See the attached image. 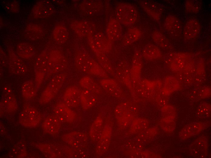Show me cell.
Instances as JSON below:
<instances>
[{"label": "cell", "mask_w": 211, "mask_h": 158, "mask_svg": "<svg viewBox=\"0 0 211 158\" xmlns=\"http://www.w3.org/2000/svg\"><path fill=\"white\" fill-rule=\"evenodd\" d=\"M116 16L120 23L129 26L133 25L136 21L137 11L132 5L121 3L116 7Z\"/></svg>", "instance_id": "obj_1"}, {"label": "cell", "mask_w": 211, "mask_h": 158, "mask_svg": "<svg viewBox=\"0 0 211 158\" xmlns=\"http://www.w3.org/2000/svg\"><path fill=\"white\" fill-rule=\"evenodd\" d=\"M65 77V74L61 73L52 78L48 85L41 94V103H47L55 97L62 87Z\"/></svg>", "instance_id": "obj_2"}, {"label": "cell", "mask_w": 211, "mask_h": 158, "mask_svg": "<svg viewBox=\"0 0 211 158\" xmlns=\"http://www.w3.org/2000/svg\"><path fill=\"white\" fill-rule=\"evenodd\" d=\"M76 63L80 70L89 74L103 77L107 76L104 71L94 61L89 59L86 54H79Z\"/></svg>", "instance_id": "obj_3"}, {"label": "cell", "mask_w": 211, "mask_h": 158, "mask_svg": "<svg viewBox=\"0 0 211 158\" xmlns=\"http://www.w3.org/2000/svg\"><path fill=\"white\" fill-rule=\"evenodd\" d=\"M42 119V116L37 110L29 105L25 106L21 112L19 122L23 126L27 128L37 126Z\"/></svg>", "instance_id": "obj_4"}, {"label": "cell", "mask_w": 211, "mask_h": 158, "mask_svg": "<svg viewBox=\"0 0 211 158\" xmlns=\"http://www.w3.org/2000/svg\"><path fill=\"white\" fill-rule=\"evenodd\" d=\"M66 62L62 53L58 50H53L49 55L48 70L47 74L58 73L65 68Z\"/></svg>", "instance_id": "obj_5"}, {"label": "cell", "mask_w": 211, "mask_h": 158, "mask_svg": "<svg viewBox=\"0 0 211 158\" xmlns=\"http://www.w3.org/2000/svg\"><path fill=\"white\" fill-rule=\"evenodd\" d=\"M49 55L41 53L37 58L35 66V84L38 89L42 83L47 73Z\"/></svg>", "instance_id": "obj_6"}, {"label": "cell", "mask_w": 211, "mask_h": 158, "mask_svg": "<svg viewBox=\"0 0 211 158\" xmlns=\"http://www.w3.org/2000/svg\"><path fill=\"white\" fill-rule=\"evenodd\" d=\"M209 122H195L187 124L179 132L180 139H186L199 134L202 131L209 127Z\"/></svg>", "instance_id": "obj_7"}, {"label": "cell", "mask_w": 211, "mask_h": 158, "mask_svg": "<svg viewBox=\"0 0 211 158\" xmlns=\"http://www.w3.org/2000/svg\"><path fill=\"white\" fill-rule=\"evenodd\" d=\"M189 149L190 153L193 157H206L208 150L207 139L203 136L199 137L191 144Z\"/></svg>", "instance_id": "obj_8"}, {"label": "cell", "mask_w": 211, "mask_h": 158, "mask_svg": "<svg viewBox=\"0 0 211 158\" xmlns=\"http://www.w3.org/2000/svg\"><path fill=\"white\" fill-rule=\"evenodd\" d=\"M55 115L61 122H71L75 120V115L74 112L65 103L56 105L53 108Z\"/></svg>", "instance_id": "obj_9"}, {"label": "cell", "mask_w": 211, "mask_h": 158, "mask_svg": "<svg viewBox=\"0 0 211 158\" xmlns=\"http://www.w3.org/2000/svg\"><path fill=\"white\" fill-rule=\"evenodd\" d=\"M86 134L83 132H74L64 135L62 139L66 143L77 148H82L85 145L87 138Z\"/></svg>", "instance_id": "obj_10"}, {"label": "cell", "mask_w": 211, "mask_h": 158, "mask_svg": "<svg viewBox=\"0 0 211 158\" xmlns=\"http://www.w3.org/2000/svg\"><path fill=\"white\" fill-rule=\"evenodd\" d=\"M164 27L168 33L174 37L179 36L182 32V26L178 18L173 15L167 16L164 21Z\"/></svg>", "instance_id": "obj_11"}, {"label": "cell", "mask_w": 211, "mask_h": 158, "mask_svg": "<svg viewBox=\"0 0 211 158\" xmlns=\"http://www.w3.org/2000/svg\"><path fill=\"white\" fill-rule=\"evenodd\" d=\"M9 64L10 71L12 74H24L27 71L24 63L12 51L9 53Z\"/></svg>", "instance_id": "obj_12"}, {"label": "cell", "mask_w": 211, "mask_h": 158, "mask_svg": "<svg viewBox=\"0 0 211 158\" xmlns=\"http://www.w3.org/2000/svg\"><path fill=\"white\" fill-rule=\"evenodd\" d=\"M200 25L196 19H191L185 24L184 29V36L186 40H191L196 38L199 34Z\"/></svg>", "instance_id": "obj_13"}, {"label": "cell", "mask_w": 211, "mask_h": 158, "mask_svg": "<svg viewBox=\"0 0 211 158\" xmlns=\"http://www.w3.org/2000/svg\"><path fill=\"white\" fill-rule=\"evenodd\" d=\"M80 92L75 87H71L68 88L64 95V103L70 108L76 107L80 103Z\"/></svg>", "instance_id": "obj_14"}, {"label": "cell", "mask_w": 211, "mask_h": 158, "mask_svg": "<svg viewBox=\"0 0 211 158\" xmlns=\"http://www.w3.org/2000/svg\"><path fill=\"white\" fill-rule=\"evenodd\" d=\"M61 122L55 115L47 117L42 124L43 129L46 132L51 135H56L59 131Z\"/></svg>", "instance_id": "obj_15"}, {"label": "cell", "mask_w": 211, "mask_h": 158, "mask_svg": "<svg viewBox=\"0 0 211 158\" xmlns=\"http://www.w3.org/2000/svg\"><path fill=\"white\" fill-rule=\"evenodd\" d=\"M106 31L108 37L112 40H118L122 38V27L120 23L116 19H112L109 21Z\"/></svg>", "instance_id": "obj_16"}, {"label": "cell", "mask_w": 211, "mask_h": 158, "mask_svg": "<svg viewBox=\"0 0 211 158\" xmlns=\"http://www.w3.org/2000/svg\"><path fill=\"white\" fill-rule=\"evenodd\" d=\"M17 108L18 103L16 98L9 93L6 94L0 102V110L2 113L13 112L16 110Z\"/></svg>", "instance_id": "obj_17"}, {"label": "cell", "mask_w": 211, "mask_h": 158, "mask_svg": "<svg viewBox=\"0 0 211 158\" xmlns=\"http://www.w3.org/2000/svg\"><path fill=\"white\" fill-rule=\"evenodd\" d=\"M51 9L50 6L47 1H39L35 5L32 9L33 14L35 18H43L50 14Z\"/></svg>", "instance_id": "obj_18"}, {"label": "cell", "mask_w": 211, "mask_h": 158, "mask_svg": "<svg viewBox=\"0 0 211 158\" xmlns=\"http://www.w3.org/2000/svg\"><path fill=\"white\" fill-rule=\"evenodd\" d=\"M141 5L145 11L154 20L157 21L160 19L161 11L157 4L151 1H142Z\"/></svg>", "instance_id": "obj_19"}, {"label": "cell", "mask_w": 211, "mask_h": 158, "mask_svg": "<svg viewBox=\"0 0 211 158\" xmlns=\"http://www.w3.org/2000/svg\"><path fill=\"white\" fill-rule=\"evenodd\" d=\"M95 98L92 92L86 89L81 91L80 103L84 109L90 108L95 104Z\"/></svg>", "instance_id": "obj_20"}, {"label": "cell", "mask_w": 211, "mask_h": 158, "mask_svg": "<svg viewBox=\"0 0 211 158\" xmlns=\"http://www.w3.org/2000/svg\"><path fill=\"white\" fill-rule=\"evenodd\" d=\"M38 90L35 83L32 81H28L23 84L21 91L23 97L27 99L33 98Z\"/></svg>", "instance_id": "obj_21"}, {"label": "cell", "mask_w": 211, "mask_h": 158, "mask_svg": "<svg viewBox=\"0 0 211 158\" xmlns=\"http://www.w3.org/2000/svg\"><path fill=\"white\" fill-rule=\"evenodd\" d=\"M142 54L145 58L149 60H152L160 57L161 55L159 49L153 44L149 43L144 48Z\"/></svg>", "instance_id": "obj_22"}, {"label": "cell", "mask_w": 211, "mask_h": 158, "mask_svg": "<svg viewBox=\"0 0 211 158\" xmlns=\"http://www.w3.org/2000/svg\"><path fill=\"white\" fill-rule=\"evenodd\" d=\"M17 52L18 56L22 58H31L34 53V49L30 44L26 43H19L17 46Z\"/></svg>", "instance_id": "obj_23"}, {"label": "cell", "mask_w": 211, "mask_h": 158, "mask_svg": "<svg viewBox=\"0 0 211 158\" xmlns=\"http://www.w3.org/2000/svg\"><path fill=\"white\" fill-rule=\"evenodd\" d=\"M53 34L55 40L60 43L65 42L68 38V31L65 27L62 26H56L54 29Z\"/></svg>", "instance_id": "obj_24"}, {"label": "cell", "mask_w": 211, "mask_h": 158, "mask_svg": "<svg viewBox=\"0 0 211 158\" xmlns=\"http://www.w3.org/2000/svg\"><path fill=\"white\" fill-rule=\"evenodd\" d=\"M141 35L140 30L136 28H131L128 29L123 37L124 45L131 44L137 40Z\"/></svg>", "instance_id": "obj_25"}, {"label": "cell", "mask_w": 211, "mask_h": 158, "mask_svg": "<svg viewBox=\"0 0 211 158\" xmlns=\"http://www.w3.org/2000/svg\"><path fill=\"white\" fill-rule=\"evenodd\" d=\"M196 116L201 118H209L211 115V105L206 102H201L196 112Z\"/></svg>", "instance_id": "obj_26"}, {"label": "cell", "mask_w": 211, "mask_h": 158, "mask_svg": "<svg viewBox=\"0 0 211 158\" xmlns=\"http://www.w3.org/2000/svg\"><path fill=\"white\" fill-rule=\"evenodd\" d=\"M80 85L85 89L92 92H95L98 89V86L95 81L92 78L85 76L82 77L79 81Z\"/></svg>", "instance_id": "obj_27"}, {"label": "cell", "mask_w": 211, "mask_h": 158, "mask_svg": "<svg viewBox=\"0 0 211 158\" xmlns=\"http://www.w3.org/2000/svg\"><path fill=\"white\" fill-rule=\"evenodd\" d=\"M11 157L24 158L26 156V146L23 142L20 141L13 148L11 153Z\"/></svg>", "instance_id": "obj_28"}, {"label": "cell", "mask_w": 211, "mask_h": 158, "mask_svg": "<svg viewBox=\"0 0 211 158\" xmlns=\"http://www.w3.org/2000/svg\"><path fill=\"white\" fill-rule=\"evenodd\" d=\"M26 33L29 38L35 39L39 38L41 35L42 30L38 25L33 24L28 26Z\"/></svg>", "instance_id": "obj_29"}, {"label": "cell", "mask_w": 211, "mask_h": 158, "mask_svg": "<svg viewBox=\"0 0 211 158\" xmlns=\"http://www.w3.org/2000/svg\"><path fill=\"white\" fill-rule=\"evenodd\" d=\"M201 3L197 0H187L185 3V9L188 12L196 13L199 10Z\"/></svg>", "instance_id": "obj_30"}, {"label": "cell", "mask_w": 211, "mask_h": 158, "mask_svg": "<svg viewBox=\"0 0 211 158\" xmlns=\"http://www.w3.org/2000/svg\"><path fill=\"white\" fill-rule=\"evenodd\" d=\"M101 84L104 88L112 93H115L119 88L117 84L112 79L103 80Z\"/></svg>", "instance_id": "obj_31"}, {"label": "cell", "mask_w": 211, "mask_h": 158, "mask_svg": "<svg viewBox=\"0 0 211 158\" xmlns=\"http://www.w3.org/2000/svg\"><path fill=\"white\" fill-rule=\"evenodd\" d=\"M100 119L98 118L92 124L90 132V136L91 139L96 140L99 135L100 129L101 122Z\"/></svg>", "instance_id": "obj_32"}, {"label": "cell", "mask_w": 211, "mask_h": 158, "mask_svg": "<svg viewBox=\"0 0 211 158\" xmlns=\"http://www.w3.org/2000/svg\"><path fill=\"white\" fill-rule=\"evenodd\" d=\"M152 37L156 43L162 46L167 44L168 43V40L166 37L158 31H155L153 33Z\"/></svg>", "instance_id": "obj_33"}]
</instances>
